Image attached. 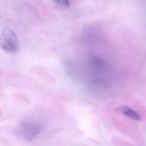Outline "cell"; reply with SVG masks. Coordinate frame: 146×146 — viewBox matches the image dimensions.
I'll return each mask as SVG.
<instances>
[{
  "mask_svg": "<svg viewBox=\"0 0 146 146\" xmlns=\"http://www.w3.org/2000/svg\"><path fill=\"white\" fill-rule=\"evenodd\" d=\"M41 126L36 121L26 120L21 123L19 127V133L21 136L26 139L31 140L40 131Z\"/></svg>",
  "mask_w": 146,
  "mask_h": 146,
  "instance_id": "cell-2",
  "label": "cell"
},
{
  "mask_svg": "<svg viewBox=\"0 0 146 146\" xmlns=\"http://www.w3.org/2000/svg\"><path fill=\"white\" fill-rule=\"evenodd\" d=\"M0 47L7 52L14 53L18 49V42L15 33L10 29H4L0 35Z\"/></svg>",
  "mask_w": 146,
  "mask_h": 146,
  "instance_id": "cell-1",
  "label": "cell"
},
{
  "mask_svg": "<svg viewBox=\"0 0 146 146\" xmlns=\"http://www.w3.org/2000/svg\"><path fill=\"white\" fill-rule=\"evenodd\" d=\"M116 111L118 112L123 113L124 115L132 120H140L141 119V116L138 113L134 111L133 110H132L127 106H120L118 108H117Z\"/></svg>",
  "mask_w": 146,
  "mask_h": 146,
  "instance_id": "cell-3",
  "label": "cell"
},
{
  "mask_svg": "<svg viewBox=\"0 0 146 146\" xmlns=\"http://www.w3.org/2000/svg\"><path fill=\"white\" fill-rule=\"evenodd\" d=\"M54 1L57 3L58 5L64 7H69L70 6V3L69 0H54Z\"/></svg>",
  "mask_w": 146,
  "mask_h": 146,
  "instance_id": "cell-4",
  "label": "cell"
}]
</instances>
